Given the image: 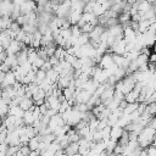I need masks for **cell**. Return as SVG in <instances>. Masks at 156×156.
I'll return each mask as SVG.
<instances>
[{"instance_id": "6da1fadb", "label": "cell", "mask_w": 156, "mask_h": 156, "mask_svg": "<svg viewBox=\"0 0 156 156\" xmlns=\"http://www.w3.org/2000/svg\"><path fill=\"white\" fill-rule=\"evenodd\" d=\"M23 46H24V43L17 40V39H12L10 45H9V48L6 49V51H7V54H17L18 51L22 50Z\"/></svg>"}, {"instance_id": "7a4b0ae2", "label": "cell", "mask_w": 156, "mask_h": 156, "mask_svg": "<svg viewBox=\"0 0 156 156\" xmlns=\"http://www.w3.org/2000/svg\"><path fill=\"white\" fill-rule=\"evenodd\" d=\"M76 93H77V101L78 102H88L93 95L90 91H88L85 89H77Z\"/></svg>"}, {"instance_id": "3957f363", "label": "cell", "mask_w": 156, "mask_h": 156, "mask_svg": "<svg viewBox=\"0 0 156 156\" xmlns=\"http://www.w3.org/2000/svg\"><path fill=\"white\" fill-rule=\"evenodd\" d=\"M16 82H17V79H16L15 72L11 69V71L6 72V77H5V79H4V82H1V87H2V88H6V87H9V85H13Z\"/></svg>"}, {"instance_id": "277c9868", "label": "cell", "mask_w": 156, "mask_h": 156, "mask_svg": "<svg viewBox=\"0 0 156 156\" xmlns=\"http://www.w3.org/2000/svg\"><path fill=\"white\" fill-rule=\"evenodd\" d=\"M123 130H124V128H123V127H121V126H118V124L112 126V127H111V134H110V139L118 141V139H119V138L122 136V134H123Z\"/></svg>"}, {"instance_id": "5b68a950", "label": "cell", "mask_w": 156, "mask_h": 156, "mask_svg": "<svg viewBox=\"0 0 156 156\" xmlns=\"http://www.w3.org/2000/svg\"><path fill=\"white\" fill-rule=\"evenodd\" d=\"M112 65H113L112 54H111V52H105V54L102 55V57H101V61H100L99 66L102 67V68H108V67L112 66Z\"/></svg>"}, {"instance_id": "8992f818", "label": "cell", "mask_w": 156, "mask_h": 156, "mask_svg": "<svg viewBox=\"0 0 156 156\" xmlns=\"http://www.w3.org/2000/svg\"><path fill=\"white\" fill-rule=\"evenodd\" d=\"M78 150H79V144L76 141H71L69 145L65 149L66 155H76V154H78Z\"/></svg>"}, {"instance_id": "52a82bcc", "label": "cell", "mask_w": 156, "mask_h": 156, "mask_svg": "<svg viewBox=\"0 0 156 156\" xmlns=\"http://www.w3.org/2000/svg\"><path fill=\"white\" fill-rule=\"evenodd\" d=\"M34 104H35V102H34V100H33L32 98H27V96H24V98L21 100L20 106H21L24 111H27V110H29Z\"/></svg>"}, {"instance_id": "ba28073f", "label": "cell", "mask_w": 156, "mask_h": 156, "mask_svg": "<svg viewBox=\"0 0 156 156\" xmlns=\"http://www.w3.org/2000/svg\"><path fill=\"white\" fill-rule=\"evenodd\" d=\"M82 16H83V12L74 10V11H72V12H71V15L68 16V20L71 21V23H72V24H77V23L79 22V20L82 18Z\"/></svg>"}, {"instance_id": "9c48e42d", "label": "cell", "mask_w": 156, "mask_h": 156, "mask_svg": "<svg viewBox=\"0 0 156 156\" xmlns=\"http://www.w3.org/2000/svg\"><path fill=\"white\" fill-rule=\"evenodd\" d=\"M23 119H24V123H26L27 126H32V124L34 123V121H35V118H34V116H33V111H30V110L24 111Z\"/></svg>"}, {"instance_id": "30bf717a", "label": "cell", "mask_w": 156, "mask_h": 156, "mask_svg": "<svg viewBox=\"0 0 156 156\" xmlns=\"http://www.w3.org/2000/svg\"><path fill=\"white\" fill-rule=\"evenodd\" d=\"M46 77H48L52 83H56V82L60 79V73H58L57 71H55L54 68H51V69H49V71L46 72Z\"/></svg>"}, {"instance_id": "8fae6325", "label": "cell", "mask_w": 156, "mask_h": 156, "mask_svg": "<svg viewBox=\"0 0 156 156\" xmlns=\"http://www.w3.org/2000/svg\"><path fill=\"white\" fill-rule=\"evenodd\" d=\"M138 106H139V102L135 101V102H128L127 107L124 108V115H130L132 112H134L135 110H138Z\"/></svg>"}, {"instance_id": "7c38bea8", "label": "cell", "mask_w": 156, "mask_h": 156, "mask_svg": "<svg viewBox=\"0 0 156 156\" xmlns=\"http://www.w3.org/2000/svg\"><path fill=\"white\" fill-rule=\"evenodd\" d=\"M89 40H90L89 33H82V34L78 37V39H77V44H78V45H84V44L89 43Z\"/></svg>"}, {"instance_id": "4fadbf2b", "label": "cell", "mask_w": 156, "mask_h": 156, "mask_svg": "<svg viewBox=\"0 0 156 156\" xmlns=\"http://www.w3.org/2000/svg\"><path fill=\"white\" fill-rule=\"evenodd\" d=\"M150 26H151V23H150L149 20H141V21L139 22V32L145 33V32L150 28Z\"/></svg>"}, {"instance_id": "5bb4252c", "label": "cell", "mask_w": 156, "mask_h": 156, "mask_svg": "<svg viewBox=\"0 0 156 156\" xmlns=\"http://www.w3.org/2000/svg\"><path fill=\"white\" fill-rule=\"evenodd\" d=\"M138 96H139L138 93H135L134 90H130L129 93H127V94L124 95V99H126L128 102H135L136 99H138Z\"/></svg>"}, {"instance_id": "9a60e30c", "label": "cell", "mask_w": 156, "mask_h": 156, "mask_svg": "<svg viewBox=\"0 0 156 156\" xmlns=\"http://www.w3.org/2000/svg\"><path fill=\"white\" fill-rule=\"evenodd\" d=\"M117 24H119L118 17H110V18L107 20L105 27H106V28H111V27H115V26H117Z\"/></svg>"}, {"instance_id": "2e32d148", "label": "cell", "mask_w": 156, "mask_h": 156, "mask_svg": "<svg viewBox=\"0 0 156 156\" xmlns=\"http://www.w3.org/2000/svg\"><path fill=\"white\" fill-rule=\"evenodd\" d=\"M136 62H138L139 66H140V65H144V63H147V62H149V55L140 52L139 56L136 57Z\"/></svg>"}, {"instance_id": "e0dca14e", "label": "cell", "mask_w": 156, "mask_h": 156, "mask_svg": "<svg viewBox=\"0 0 156 156\" xmlns=\"http://www.w3.org/2000/svg\"><path fill=\"white\" fill-rule=\"evenodd\" d=\"M46 78V71H44L43 68H39L38 71H37V83L38 84H40V82L41 80H44Z\"/></svg>"}, {"instance_id": "ac0fdd59", "label": "cell", "mask_w": 156, "mask_h": 156, "mask_svg": "<svg viewBox=\"0 0 156 156\" xmlns=\"http://www.w3.org/2000/svg\"><path fill=\"white\" fill-rule=\"evenodd\" d=\"M71 32H72V37H74V38H78L82 34V29L78 24H72L71 26Z\"/></svg>"}, {"instance_id": "d6986e66", "label": "cell", "mask_w": 156, "mask_h": 156, "mask_svg": "<svg viewBox=\"0 0 156 156\" xmlns=\"http://www.w3.org/2000/svg\"><path fill=\"white\" fill-rule=\"evenodd\" d=\"M55 139H56V135H55L54 133H49V134L43 135V141H45V143H48V144H51Z\"/></svg>"}, {"instance_id": "ffe728a7", "label": "cell", "mask_w": 156, "mask_h": 156, "mask_svg": "<svg viewBox=\"0 0 156 156\" xmlns=\"http://www.w3.org/2000/svg\"><path fill=\"white\" fill-rule=\"evenodd\" d=\"M94 27H95V26H93L90 22H87L83 27H80V29H82V33H90V32L94 29Z\"/></svg>"}, {"instance_id": "44dd1931", "label": "cell", "mask_w": 156, "mask_h": 156, "mask_svg": "<svg viewBox=\"0 0 156 156\" xmlns=\"http://www.w3.org/2000/svg\"><path fill=\"white\" fill-rule=\"evenodd\" d=\"M146 110H147L152 116H156V104H155V102H150V104H147Z\"/></svg>"}, {"instance_id": "7402d4cb", "label": "cell", "mask_w": 156, "mask_h": 156, "mask_svg": "<svg viewBox=\"0 0 156 156\" xmlns=\"http://www.w3.org/2000/svg\"><path fill=\"white\" fill-rule=\"evenodd\" d=\"M10 28H11L13 32H18V30H21V29H22V26H21L16 20H13V21H12V23H11V26H10Z\"/></svg>"}, {"instance_id": "603a6c76", "label": "cell", "mask_w": 156, "mask_h": 156, "mask_svg": "<svg viewBox=\"0 0 156 156\" xmlns=\"http://www.w3.org/2000/svg\"><path fill=\"white\" fill-rule=\"evenodd\" d=\"M107 126H110V124H108V119H106V118L100 119L99 126H98V130H102V129H104V128H106Z\"/></svg>"}, {"instance_id": "cb8c5ba5", "label": "cell", "mask_w": 156, "mask_h": 156, "mask_svg": "<svg viewBox=\"0 0 156 156\" xmlns=\"http://www.w3.org/2000/svg\"><path fill=\"white\" fill-rule=\"evenodd\" d=\"M20 150H21V152L23 154V156H29V155H30V151H32L30 147H29V145H22Z\"/></svg>"}, {"instance_id": "d4e9b609", "label": "cell", "mask_w": 156, "mask_h": 156, "mask_svg": "<svg viewBox=\"0 0 156 156\" xmlns=\"http://www.w3.org/2000/svg\"><path fill=\"white\" fill-rule=\"evenodd\" d=\"M45 61H46V60H44V58H41V57H38V58H37L32 65H34V66H35V67H38V68H41Z\"/></svg>"}, {"instance_id": "484cf974", "label": "cell", "mask_w": 156, "mask_h": 156, "mask_svg": "<svg viewBox=\"0 0 156 156\" xmlns=\"http://www.w3.org/2000/svg\"><path fill=\"white\" fill-rule=\"evenodd\" d=\"M147 155L150 156H156V146L152 144L150 146H147Z\"/></svg>"}, {"instance_id": "4316f807", "label": "cell", "mask_w": 156, "mask_h": 156, "mask_svg": "<svg viewBox=\"0 0 156 156\" xmlns=\"http://www.w3.org/2000/svg\"><path fill=\"white\" fill-rule=\"evenodd\" d=\"M49 61H50V63L54 66V65H57V63L60 62V58H58L56 55H52V56L49 57Z\"/></svg>"}, {"instance_id": "83f0119b", "label": "cell", "mask_w": 156, "mask_h": 156, "mask_svg": "<svg viewBox=\"0 0 156 156\" xmlns=\"http://www.w3.org/2000/svg\"><path fill=\"white\" fill-rule=\"evenodd\" d=\"M0 71H2V72H9V71H11V66L7 65L6 62H2V63H1V67H0Z\"/></svg>"}, {"instance_id": "f1b7e54d", "label": "cell", "mask_w": 156, "mask_h": 156, "mask_svg": "<svg viewBox=\"0 0 156 156\" xmlns=\"http://www.w3.org/2000/svg\"><path fill=\"white\" fill-rule=\"evenodd\" d=\"M41 68H43L44 71H46V72H48L49 69H51V68H52V65L50 63V61H49V60H46V61L44 62V65H43V67H41Z\"/></svg>"}, {"instance_id": "f546056e", "label": "cell", "mask_w": 156, "mask_h": 156, "mask_svg": "<svg viewBox=\"0 0 156 156\" xmlns=\"http://www.w3.org/2000/svg\"><path fill=\"white\" fill-rule=\"evenodd\" d=\"M33 80H32V78L28 76V74H26L24 77H23V79H22V83L23 84H29V83H32Z\"/></svg>"}, {"instance_id": "4dcf8cb0", "label": "cell", "mask_w": 156, "mask_h": 156, "mask_svg": "<svg viewBox=\"0 0 156 156\" xmlns=\"http://www.w3.org/2000/svg\"><path fill=\"white\" fill-rule=\"evenodd\" d=\"M5 77H6V72H0V82H4V79H5Z\"/></svg>"}, {"instance_id": "1f68e13d", "label": "cell", "mask_w": 156, "mask_h": 156, "mask_svg": "<svg viewBox=\"0 0 156 156\" xmlns=\"http://www.w3.org/2000/svg\"><path fill=\"white\" fill-rule=\"evenodd\" d=\"M26 0H12V2L13 4H16V5H21V4H23Z\"/></svg>"}, {"instance_id": "d6a6232c", "label": "cell", "mask_w": 156, "mask_h": 156, "mask_svg": "<svg viewBox=\"0 0 156 156\" xmlns=\"http://www.w3.org/2000/svg\"><path fill=\"white\" fill-rule=\"evenodd\" d=\"M127 1H128V2H130V4H134L136 0H127Z\"/></svg>"}, {"instance_id": "836d02e7", "label": "cell", "mask_w": 156, "mask_h": 156, "mask_svg": "<svg viewBox=\"0 0 156 156\" xmlns=\"http://www.w3.org/2000/svg\"><path fill=\"white\" fill-rule=\"evenodd\" d=\"M57 1H58V2H60V4H62V2H65V1H66V0H57Z\"/></svg>"}]
</instances>
